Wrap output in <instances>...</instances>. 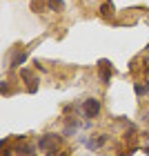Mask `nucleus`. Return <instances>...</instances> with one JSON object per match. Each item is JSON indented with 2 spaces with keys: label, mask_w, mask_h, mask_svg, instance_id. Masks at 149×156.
Returning <instances> with one entry per match:
<instances>
[{
  "label": "nucleus",
  "mask_w": 149,
  "mask_h": 156,
  "mask_svg": "<svg viewBox=\"0 0 149 156\" xmlns=\"http://www.w3.org/2000/svg\"><path fill=\"white\" fill-rule=\"evenodd\" d=\"M58 143H60V138L56 136V134H47V136H42L38 140L40 150H45V152H56L58 150Z\"/></svg>",
  "instance_id": "f257e3e1"
},
{
  "label": "nucleus",
  "mask_w": 149,
  "mask_h": 156,
  "mask_svg": "<svg viewBox=\"0 0 149 156\" xmlns=\"http://www.w3.org/2000/svg\"><path fill=\"white\" fill-rule=\"evenodd\" d=\"M98 112H100V101H96V98H87V101H85V116L94 118V116H98Z\"/></svg>",
  "instance_id": "f03ea898"
},
{
  "label": "nucleus",
  "mask_w": 149,
  "mask_h": 156,
  "mask_svg": "<svg viewBox=\"0 0 149 156\" xmlns=\"http://www.w3.org/2000/svg\"><path fill=\"white\" fill-rule=\"evenodd\" d=\"M98 67H100V80L102 83H109V78H111V65L107 60H100V65H98Z\"/></svg>",
  "instance_id": "7ed1b4c3"
},
{
  "label": "nucleus",
  "mask_w": 149,
  "mask_h": 156,
  "mask_svg": "<svg viewBox=\"0 0 149 156\" xmlns=\"http://www.w3.org/2000/svg\"><path fill=\"white\" fill-rule=\"evenodd\" d=\"M23 78L27 80V85H29V91L33 94V91H36V78H33V74L29 72V69H23Z\"/></svg>",
  "instance_id": "20e7f679"
},
{
  "label": "nucleus",
  "mask_w": 149,
  "mask_h": 156,
  "mask_svg": "<svg viewBox=\"0 0 149 156\" xmlns=\"http://www.w3.org/2000/svg\"><path fill=\"white\" fill-rule=\"evenodd\" d=\"M47 5H49V9H51V11H62V7H65L62 0H47Z\"/></svg>",
  "instance_id": "39448f33"
},
{
  "label": "nucleus",
  "mask_w": 149,
  "mask_h": 156,
  "mask_svg": "<svg viewBox=\"0 0 149 156\" xmlns=\"http://www.w3.org/2000/svg\"><path fill=\"white\" fill-rule=\"evenodd\" d=\"M105 140H107V136H100L98 140H87V147H89V150H98V147H100Z\"/></svg>",
  "instance_id": "423d86ee"
},
{
  "label": "nucleus",
  "mask_w": 149,
  "mask_h": 156,
  "mask_svg": "<svg viewBox=\"0 0 149 156\" xmlns=\"http://www.w3.org/2000/svg\"><path fill=\"white\" fill-rule=\"evenodd\" d=\"M100 13L105 18H109V16H113V5H109V2H105L102 7H100Z\"/></svg>",
  "instance_id": "0eeeda50"
},
{
  "label": "nucleus",
  "mask_w": 149,
  "mask_h": 156,
  "mask_svg": "<svg viewBox=\"0 0 149 156\" xmlns=\"http://www.w3.org/2000/svg\"><path fill=\"white\" fill-rule=\"evenodd\" d=\"M25 60H27V54H25V51H20V54H16V58H13L11 67H18V65H23Z\"/></svg>",
  "instance_id": "6e6552de"
},
{
  "label": "nucleus",
  "mask_w": 149,
  "mask_h": 156,
  "mask_svg": "<svg viewBox=\"0 0 149 156\" xmlns=\"http://www.w3.org/2000/svg\"><path fill=\"white\" fill-rule=\"evenodd\" d=\"M42 7H45V0H31V11H42Z\"/></svg>",
  "instance_id": "1a4fd4ad"
},
{
  "label": "nucleus",
  "mask_w": 149,
  "mask_h": 156,
  "mask_svg": "<svg viewBox=\"0 0 149 156\" xmlns=\"http://www.w3.org/2000/svg\"><path fill=\"white\" fill-rule=\"evenodd\" d=\"M145 91H149L147 85H136V94H138V96H140V94H145Z\"/></svg>",
  "instance_id": "9d476101"
},
{
  "label": "nucleus",
  "mask_w": 149,
  "mask_h": 156,
  "mask_svg": "<svg viewBox=\"0 0 149 156\" xmlns=\"http://www.w3.org/2000/svg\"><path fill=\"white\" fill-rule=\"evenodd\" d=\"M5 156H11V154H9V152H5Z\"/></svg>",
  "instance_id": "9b49d317"
},
{
  "label": "nucleus",
  "mask_w": 149,
  "mask_h": 156,
  "mask_svg": "<svg viewBox=\"0 0 149 156\" xmlns=\"http://www.w3.org/2000/svg\"><path fill=\"white\" fill-rule=\"evenodd\" d=\"M145 152H147V154H149V147H147V150H145Z\"/></svg>",
  "instance_id": "f8f14e48"
},
{
  "label": "nucleus",
  "mask_w": 149,
  "mask_h": 156,
  "mask_svg": "<svg viewBox=\"0 0 149 156\" xmlns=\"http://www.w3.org/2000/svg\"><path fill=\"white\" fill-rule=\"evenodd\" d=\"M147 72H149V69H147Z\"/></svg>",
  "instance_id": "ddd939ff"
}]
</instances>
